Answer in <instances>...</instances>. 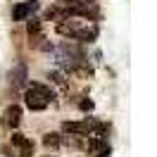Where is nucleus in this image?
Instances as JSON below:
<instances>
[{
  "label": "nucleus",
  "instance_id": "f257e3e1",
  "mask_svg": "<svg viewBox=\"0 0 157 157\" xmlns=\"http://www.w3.org/2000/svg\"><path fill=\"white\" fill-rule=\"evenodd\" d=\"M55 29H57V33H62V36H67L71 40H81V43H90L98 36V29L93 26V21L88 17H81V14H67V17H62Z\"/></svg>",
  "mask_w": 157,
  "mask_h": 157
},
{
  "label": "nucleus",
  "instance_id": "f03ea898",
  "mask_svg": "<svg viewBox=\"0 0 157 157\" xmlns=\"http://www.w3.org/2000/svg\"><path fill=\"white\" fill-rule=\"evenodd\" d=\"M24 102H26V107L33 109V112H40V109H45L50 102H55V90L45 86V83H29V88L24 93Z\"/></svg>",
  "mask_w": 157,
  "mask_h": 157
},
{
  "label": "nucleus",
  "instance_id": "7ed1b4c3",
  "mask_svg": "<svg viewBox=\"0 0 157 157\" xmlns=\"http://www.w3.org/2000/svg\"><path fill=\"white\" fill-rule=\"evenodd\" d=\"M36 10H38V0H24V2H17V5L12 7V19H14V21H24V19H29Z\"/></svg>",
  "mask_w": 157,
  "mask_h": 157
},
{
  "label": "nucleus",
  "instance_id": "20e7f679",
  "mask_svg": "<svg viewBox=\"0 0 157 157\" xmlns=\"http://www.w3.org/2000/svg\"><path fill=\"white\" fill-rule=\"evenodd\" d=\"M10 143H12V147L19 150L21 157H31V155H33V140L26 138L24 133H17V131H14V133L10 136Z\"/></svg>",
  "mask_w": 157,
  "mask_h": 157
},
{
  "label": "nucleus",
  "instance_id": "39448f33",
  "mask_svg": "<svg viewBox=\"0 0 157 157\" xmlns=\"http://www.w3.org/2000/svg\"><path fill=\"white\" fill-rule=\"evenodd\" d=\"M21 121V107L19 105H10V107L2 112V126L7 128V131H12V128H17Z\"/></svg>",
  "mask_w": 157,
  "mask_h": 157
},
{
  "label": "nucleus",
  "instance_id": "423d86ee",
  "mask_svg": "<svg viewBox=\"0 0 157 157\" xmlns=\"http://www.w3.org/2000/svg\"><path fill=\"white\" fill-rule=\"evenodd\" d=\"M10 83L17 86V88H21V86L26 83V67H24V64H17V67L10 71Z\"/></svg>",
  "mask_w": 157,
  "mask_h": 157
},
{
  "label": "nucleus",
  "instance_id": "0eeeda50",
  "mask_svg": "<svg viewBox=\"0 0 157 157\" xmlns=\"http://www.w3.org/2000/svg\"><path fill=\"white\" fill-rule=\"evenodd\" d=\"M43 145L50 147V150H55V147L62 145V136H59V133H45V136H43Z\"/></svg>",
  "mask_w": 157,
  "mask_h": 157
},
{
  "label": "nucleus",
  "instance_id": "6e6552de",
  "mask_svg": "<svg viewBox=\"0 0 157 157\" xmlns=\"http://www.w3.org/2000/svg\"><path fill=\"white\" fill-rule=\"evenodd\" d=\"M48 78L52 83H57V86H67V81H64V74H59V71H50Z\"/></svg>",
  "mask_w": 157,
  "mask_h": 157
},
{
  "label": "nucleus",
  "instance_id": "1a4fd4ad",
  "mask_svg": "<svg viewBox=\"0 0 157 157\" xmlns=\"http://www.w3.org/2000/svg\"><path fill=\"white\" fill-rule=\"evenodd\" d=\"M93 107V102H90V100H83V102H81V109H90Z\"/></svg>",
  "mask_w": 157,
  "mask_h": 157
}]
</instances>
